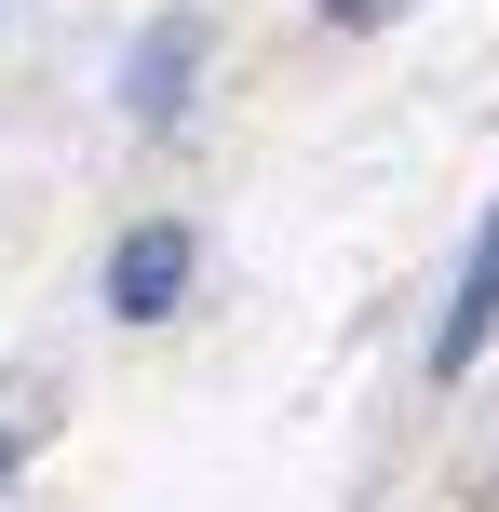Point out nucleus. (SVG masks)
Here are the masks:
<instances>
[{"mask_svg":"<svg viewBox=\"0 0 499 512\" xmlns=\"http://www.w3.org/2000/svg\"><path fill=\"white\" fill-rule=\"evenodd\" d=\"M176 297H189V230H122V256H108V310H122V324H162Z\"/></svg>","mask_w":499,"mask_h":512,"instance_id":"obj_1","label":"nucleus"},{"mask_svg":"<svg viewBox=\"0 0 499 512\" xmlns=\"http://www.w3.org/2000/svg\"><path fill=\"white\" fill-rule=\"evenodd\" d=\"M189 68H203V27L162 14L149 41H135V68H122V108H135V122H176V108H189Z\"/></svg>","mask_w":499,"mask_h":512,"instance_id":"obj_2","label":"nucleus"},{"mask_svg":"<svg viewBox=\"0 0 499 512\" xmlns=\"http://www.w3.org/2000/svg\"><path fill=\"white\" fill-rule=\"evenodd\" d=\"M486 337H499V216H486L473 270H459V297H446V337H432V364H446V378H473V364H486Z\"/></svg>","mask_w":499,"mask_h":512,"instance_id":"obj_3","label":"nucleus"},{"mask_svg":"<svg viewBox=\"0 0 499 512\" xmlns=\"http://www.w3.org/2000/svg\"><path fill=\"white\" fill-rule=\"evenodd\" d=\"M324 14H338V27H378V14H405V0H324Z\"/></svg>","mask_w":499,"mask_h":512,"instance_id":"obj_4","label":"nucleus"}]
</instances>
